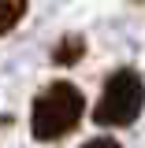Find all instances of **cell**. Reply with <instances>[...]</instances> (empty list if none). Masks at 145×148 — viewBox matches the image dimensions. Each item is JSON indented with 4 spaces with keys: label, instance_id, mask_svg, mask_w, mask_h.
<instances>
[{
    "label": "cell",
    "instance_id": "277c9868",
    "mask_svg": "<svg viewBox=\"0 0 145 148\" xmlns=\"http://www.w3.org/2000/svg\"><path fill=\"white\" fill-rule=\"evenodd\" d=\"M26 15V0H0V37L11 34Z\"/></svg>",
    "mask_w": 145,
    "mask_h": 148
},
{
    "label": "cell",
    "instance_id": "7a4b0ae2",
    "mask_svg": "<svg viewBox=\"0 0 145 148\" xmlns=\"http://www.w3.org/2000/svg\"><path fill=\"white\" fill-rule=\"evenodd\" d=\"M145 108V82L138 71H112L104 82V92L93 108V122L97 126H130Z\"/></svg>",
    "mask_w": 145,
    "mask_h": 148
},
{
    "label": "cell",
    "instance_id": "5b68a950",
    "mask_svg": "<svg viewBox=\"0 0 145 148\" xmlns=\"http://www.w3.org/2000/svg\"><path fill=\"white\" fill-rule=\"evenodd\" d=\"M82 148H119V141H112V137H93V141H86Z\"/></svg>",
    "mask_w": 145,
    "mask_h": 148
},
{
    "label": "cell",
    "instance_id": "6da1fadb",
    "mask_svg": "<svg viewBox=\"0 0 145 148\" xmlns=\"http://www.w3.org/2000/svg\"><path fill=\"white\" fill-rule=\"evenodd\" d=\"M86 111V96L71 82H52L45 92H37L34 108H30V133L37 141H60L67 137Z\"/></svg>",
    "mask_w": 145,
    "mask_h": 148
},
{
    "label": "cell",
    "instance_id": "3957f363",
    "mask_svg": "<svg viewBox=\"0 0 145 148\" xmlns=\"http://www.w3.org/2000/svg\"><path fill=\"white\" fill-rule=\"evenodd\" d=\"M82 56H86V37H78V34H67L52 48V59L60 63V67H71V63H78Z\"/></svg>",
    "mask_w": 145,
    "mask_h": 148
}]
</instances>
